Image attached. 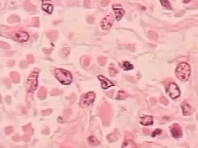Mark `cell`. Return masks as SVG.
Instances as JSON below:
<instances>
[{
  "instance_id": "obj_5",
  "label": "cell",
  "mask_w": 198,
  "mask_h": 148,
  "mask_svg": "<svg viewBox=\"0 0 198 148\" xmlns=\"http://www.w3.org/2000/svg\"><path fill=\"white\" fill-rule=\"evenodd\" d=\"M166 92L172 99H176L180 96V90L175 83H171L168 85L166 88Z\"/></svg>"
},
{
  "instance_id": "obj_12",
  "label": "cell",
  "mask_w": 198,
  "mask_h": 148,
  "mask_svg": "<svg viewBox=\"0 0 198 148\" xmlns=\"http://www.w3.org/2000/svg\"><path fill=\"white\" fill-rule=\"evenodd\" d=\"M181 108L182 109V112L183 114L185 116H188L189 115H191L192 113V108L191 106L188 104L187 103L182 104L181 105Z\"/></svg>"
},
{
  "instance_id": "obj_14",
  "label": "cell",
  "mask_w": 198,
  "mask_h": 148,
  "mask_svg": "<svg viewBox=\"0 0 198 148\" xmlns=\"http://www.w3.org/2000/svg\"><path fill=\"white\" fill-rule=\"evenodd\" d=\"M89 144L93 146H97L99 144V142L95 136H90L88 138Z\"/></svg>"
},
{
  "instance_id": "obj_8",
  "label": "cell",
  "mask_w": 198,
  "mask_h": 148,
  "mask_svg": "<svg viewBox=\"0 0 198 148\" xmlns=\"http://www.w3.org/2000/svg\"><path fill=\"white\" fill-rule=\"evenodd\" d=\"M98 77L101 83V87L103 89H108L110 87L114 86V84H113L110 80H109L108 79H107L106 77H105L102 75H99Z\"/></svg>"
},
{
  "instance_id": "obj_1",
  "label": "cell",
  "mask_w": 198,
  "mask_h": 148,
  "mask_svg": "<svg viewBox=\"0 0 198 148\" xmlns=\"http://www.w3.org/2000/svg\"><path fill=\"white\" fill-rule=\"evenodd\" d=\"M175 75L182 82L187 81L191 75V68L186 63H179L176 68Z\"/></svg>"
},
{
  "instance_id": "obj_15",
  "label": "cell",
  "mask_w": 198,
  "mask_h": 148,
  "mask_svg": "<svg viewBox=\"0 0 198 148\" xmlns=\"http://www.w3.org/2000/svg\"><path fill=\"white\" fill-rule=\"evenodd\" d=\"M122 67L126 71L131 70H133L134 68V66L131 64H130L128 61L123 62V64H122Z\"/></svg>"
},
{
  "instance_id": "obj_6",
  "label": "cell",
  "mask_w": 198,
  "mask_h": 148,
  "mask_svg": "<svg viewBox=\"0 0 198 148\" xmlns=\"http://www.w3.org/2000/svg\"><path fill=\"white\" fill-rule=\"evenodd\" d=\"M113 23V18L112 15L110 13L101 20V26L102 29L106 30L111 28Z\"/></svg>"
},
{
  "instance_id": "obj_11",
  "label": "cell",
  "mask_w": 198,
  "mask_h": 148,
  "mask_svg": "<svg viewBox=\"0 0 198 148\" xmlns=\"http://www.w3.org/2000/svg\"><path fill=\"white\" fill-rule=\"evenodd\" d=\"M140 123L144 126H151L153 123V117L151 116H145L141 117Z\"/></svg>"
},
{
  "instance_id": "obj_17",
  "label": "cell",
  "mask_w": 198,
  "mask_h": 148,
  "mask_svg": "<svg viewBox=\"0 0 198 148\" xmlns=\"http://www.w3.org/2000/svg\"><path fill=\"white\" fill-rule=\"evenodd\" d=\"M162 133V130L160 129H156L155 131H154L152 133V136L154 137L156 135H159L160 134V133Z\"/></svg>"
},
{
  "instance_id": "obj_3",
  "label": "cell",
  "mask_w": 198,
  "mask_h": 148,
  "mask_svg": "<svg viewBox=\"0 0 198 148\" xmlns=\"http://www.w3.org/2000/svg\"><path fill=\"white\" fill-rule=\"evenodd\" d=\"M96 98V94L94 92L90 91L84 94L81 97L80 104L83 107H88L94 103Z\"/></svg>"
},
{
  "instance_id": "obj_7",
  "label": "cell",
  "mask_w": 198,
  "mask_h": 148,
  "mask_svg": "<svg viewBox=\"0 0 198 148\" xmlns=\"http://www.w3.org/2000/svg\"><path fill=\"white\" fill-rule=\"evenodd\" d=\"M13 37L16 41H17L18 42H26L27 41H28V39L29 38V35L28 33L25 32V31H22L15 32L14 34Z\"/></svg>"
},
{
  "instance_id": "obj_4",
  "label": "cell",
  "mask_w": 198,
  "mask_h": 148,
  "mask_svg": "<svg viewBox=\"0 0 198 148\" xmlns=\"http://www.w3.org/2000/svg\"><path fill=\"white\" fill-rule=\"evenodd\" d=\"M38 73L37 72H33L27 79L28 89L29 91H33L37 89L38 86Z\"/></svg>"
},
{
  "instance_id": "obj_16",
  "label": "cell",
  "mask_w": 198,
  "mask_h": 148,
  "mask_svg": "<svg viewBox=\"0 0 198 148\" xmlns=\"http://www.w3.org/2000/svg\"><path fill=\"white\" fill-rule=\"evenodd\" d=\"M161 4L162 5V6L165 8H166L168 9H172V8L171 6V4L170 3V2L168 0H160Z\"/></svg>"
},
{
  "instance_id": "obj_9",
  "label": "cell",
  "mask_w": 198,
  "mask_h": 148,
  "mask_svg": "<svg viewBox=\"0 0 198 148\" xmlns=\"http://www.w3.org/2000/svg\"><path fill=\"white\" fill-rule=\"evenodd\" d=\"M112 7L115 12L116 20H121L124 14V10L121 8L119 4H115Z\"/></svg>"
},
{
  "instance_id": "obj_13",
  "label": "cell",
  "mask_w": 198,
  "mask_h": 148,
  "mask_svg": "<svg viewBox=\"0 0 198 148\" xmlns=\"http://www.w3.org/2000/svg\"><path fill=\"white\" fill-rule=\"evenodd\" d=\"M171 133L172 136L175 138H179L182 136V132L178 126H174L172 130Z\"/></svg>"
},
{
  "instance_id": "obj_2",
  "label": "cell",
  "mask_w": 198,
  "mask_h": 148,
  "mask_svg": "<svg viewBox=\"0 0 198 148\" xmlns=\"http://www.w3.org/2000/svg\"><path fill=\"white\" fill-rule=\"evenodd\" d=\"M55 76L61 84L68 85L71 83L73 77L70 72L64 69L57 68L55 70Z\"/></svg>"
},
{
  "instance_id": "obj_10",
  "label": "cell",
  "mask_w": 198,
  "mask_h": 148,
  "mask_svg": "<svg viewBox=\"0 0 198 148\" xmlns=\"http://www.w3.org/2000/svg\"><path fill=\"white\" fill-rule=\"evenodd\" d=\"M42 8L43 10L48 14H51L53 11V5L50 1L47 0H42Z\"/></svg>"
}]
</instances>
